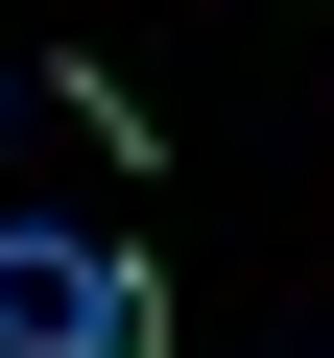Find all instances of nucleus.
Returning a JSON list of instances; mask_svg holds the SVG:
<instances>
[{
  "instance_id": "f257e3e1",
  "label": "nucleus",
  "mask_w": 334,
  "mask_h": 358,
  "mask_svg": "<svg viewBox=\"0 0 334 358\" xmlns=\"http://www.w3.org/2000/svg\"><path fill=\"white\" fill-rule=\"evenodd\" d=\"M0 358H167V263L96 215H0Z\"/></svg>"
},
{
  "instance_id": "f03ea898",
  "label": "nucleus",
  "mask_w": 334,
  "mask_h": 358,
  "mask_svg": "<svg viewBox=\"0 0 334 358\" xmlns=\"http://www.w3.org/2000/svg\"><path fill=\"white\" fill-rule=\"evenodd\" d=\"M0 120H24V72H0Z\"/></svg>"
}]
</instances>
